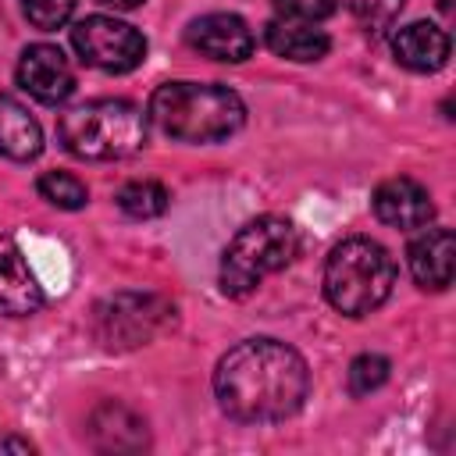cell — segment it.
Segmentation results:
<instances>
[{
  "mask_svg": "<svg viewBox=\"0 0 456 456\" xmlns=\"http://www.w3.org/2000/svg\"><path fill=\"white\" fill-rule=\"evenodd\" d=\"M392 53L410 71H438L449 61V36L431 21H413L395 32Z\"/></svg>",
  "mask_w": 456,
  "mask_h": 456,
  "instance_id": "5bb4252c",
  "label": "cell"
},
{
  "mask_svg": "<svg viewBox=\"0 0 456 456\" xmlns=\"http://www.w3.org/2000/svg\"><path fill=\"white\" fill-rule=\"evenodd\" d=\"M175 324V303L157 292H114L96 303L93 331L103 349L125 353L153 342Z\"/></svg>",
  "mask_w": 456,
  "mask_h": 456,
  "instance_id": "8992f818",
  "label": "cell"
},
{
  "mask_svg": "<svg viewBox=\"0 0 456 456\" xmlns=\"http://www.w3.org/2000/svg\"><path fill=\"white\" fill-rule=\"evenodd\" d=\"M264 43L271 53L285 57V61H296V64H310V61H321L331 46V39L306 25V21H289V18H274L264 25Z\"/></svg>",
  "mask_w": 456,
  "mask_h": 456,
  "instance_id": "9a60e30c",
  "label": "cell"
},
{
  "mask_svg": "<svg viewBox=\"0 0 456 456\" xmlns=\"http://www.w3.org/2000/svg\"><path fill=\"white\" fill-rule=\"evenodd\" d=\"M0 452H32V442L18 435H0Z\"/></svg>",
  "mask_w": 456,
  "mask_h": 456,
  "instance_id": "603a6c76",
  "label": "cell"
},
{
  "mask_svg": "<svg viewBox=\"0 0 456 456\" xmlns=\"http://www.w3.org/2000/svg\"><path fill=\"white\" fill-rule=\"evenodd\" d=\"M100 4H107V7H114V11H132V7H139V4H146V0H100Z\"/></svg>",
  "mask_w": 456,
  "mask_h": 456,
  "instance_id": "cb8c5ba5",
  "label": "cell"
},
{
  "mask_svg": "<svg viewBox=\"0 0 456 456\" xmlns=\"http://www.w3.org/2000/svg\"><path fill=\"white\" fill-rule=\"evenodd\" d=\"M395 285V264L388 249L367 235L342 239L324 264V296L346 317L378 310Z\"/></svg>",
  "mask_w": 456,
  "mask_h": 456,
  "instance_id": "277c9868",
  "label": "cell"
},
{
  "mask_svg": "<svg viewBox=\"0 0 456 456\" xmlns=\"http://www.w3.org/2000/svg\"><path fill=\"white\" fill-rule=\"evenodd\" d=\"M43 306V289L21 253V246L0 235V314L28 317Z\"/></svg>",
  "mask_w": 456,
  "mask_h": 456,
  "instance_id": "8fae6325",
  "label": "cell"
},
{
  "mask_svg": "<svg viewBox=\"0 0 456 456\" xmlns=\"http://www.w3.org/2000/svg\"><path fill=\"white\" fill-rule=\"evenodd\" d=\"M167 200H171L167 189L160 182H153V178H135V182H128V185L118 189V207L128 217H135V221L160 217L167 210Z\"/></svg>",
  "mask_w": 456,
  "mask_h": 456,
  "instance_id": "e0dca14e",
  "label": "cell"
},
{
  "mask_svg": "<svg viewBox=\"0 0 456 456\" xmlns=\"http://www.w3.org/2000/svg\"><path fill=\"white\" fill-rule=\"evenodd\" d=\"M410 260V274L420 289L442 292L452 285V271H456V239L449 228H428L424 235H417L406 249Z\"/></svg>",
  "mask_w": 456,
  "mask_h": 456,
  "instance_id": "7c38bea8",
  "label": "cell"
},
{
  "mask_svg": "<svg viewBox=\"0 0 456 456\" xmlns=\"http://www.w3.org/2000/svg\"><path fill=\"white\" fill-rule=\"evenodd\" d=\"M214 392L232 420L278 424L299 413L310 392V370L292 346L278 338H246L221 356Z\"/></svg>",
  "mask_w": 456,
  "mask_h": 456,
  "instance_id": "6da1fadb",
  "label": "cell"
},
{
  "mask_svg": "<svg viewBox=\"0 0 456 456\" xmlns=\"http://www.w3.org/2000/svg\"><path fill=\"white\" fill-rule=\"evenodd\" d=\"M89 442L100 452H139L146 449V424L121 403H100L89 417Z\"/></svg>",
  "mask_w": 456,
  "mask_h": 456,
  "instance_id": "4fadbf2b",
  "label": "cell"
},
{
  "mask_svg": "<svg viewBox=\"0 0 456 456\" xmlns=\"http://www.w3.org/2000/svg\"><path fill=\"white\" fill-rule=\"evenodd\" d=\"M36 189L57 210H82L89 203V189L75 175H68V171H46V175H39Z\"/></svg>",
  "mask_w": 456,
  "mask_h": 456,
  "instance_id": "ac0fdd59",
  "label": "cell"
},
{
  "mask_svg": "<svg viewBox=\"0 0 456 456\" xmlns=\"http://www.w3.org/2000/svg\"><path fill=\"white\" fill-rule=\"evenodd\" d=\"M370 207H374V217L388 228H399V232H413V228H424L431 217H435V203H431V192L413 182V178H388L374 189L370 196Z\"/></svg>",
  "mask_w": 456,
  "mask_h": 456,
  "instance_id": "30bf717a",
  "label": "cell"
},
{
  "mask_svg": "<svg viewBox=\"0 0 456 456\" xmlns=\"http://www.w3.org/2000/svg\"><path fill=\"white\" fill-rule=\"evenodd\" d=\"M388 381V360L378 353H360L349 363V395H370Z\"/></svg>",
  "mask_w": 456,
  "mask_h": 456,
  "instance_id": "d6986e66",
  "label": "cell"
},
{
  "mask_svg": "<svg viewBox=\"0 0 456 456\" xmlns=\"http://www.w3.org/2000/svg\"><path fill=\"white\" fill-rule=\"evenodd\" d=\"M21 11H25V18H28L36 28L53 32V28H61V25L71 18L75 0H21Z\"/></svg>",
  "mask_w": 456,
  "mask_h": 456,
  "instance_id": "ffe728a7",
  "label": "cell"
},
{
  "mask_svg": "<svg viewBox=\"0 0 456 456\" xmlns=\"http://www.w3.org/2000/svg\"><path fill=\"white\" fill-rule=\"evenodd\" d=\"M342 4L353 11L356 21H363L374 32L388 28L399 18V11H403V0H342Z\"/></svg>",
  "mask_w": 456,
  "mask_h": 456,
  "instance_id": "44dd1931",
  "label": "cell"
},
{
  "mask_svg": "<svg viewBox=\"0 0 456 456\" xmlns=\"http://www.w3.org/2000/svg\"><path fill=\"white\" fill-rule=\"evenodd\" d=\"M71 43L78 57L100 71L125 75L146 61V39L139 28L128 21L107 18V14H89L71 28Z\"/></svg>",
  "mask_w": 456,
  "mask_h": 456,
  "instance_id": "52a82bcc",
  "label": "cell"
},
{
  "mask_svg": "<svg viewBox=\"0 0 456 456\" xmlns=\"http://www.w3.org/2000/svg\"><path fill=\"white\" fill-rule=\"evenodd\" d=\"M57 139L78 160H121L142 150L146 114L128 100H89L61 114Z\"/></svg>",
  "mask_w": 456,
  "mask_h": 456,
  "instance_id": "3957f363",
  "label": "cell"
},
{
  "mask_svg": "<svg viewBox=\"0 0 456 456\" xmlns=\"http://www.w3.org/2000/svg\"><path fill=\"white\" fill-rule=\"evenodd\" d=\"M18 86L39 100V103H64L75 93V71L68 64V57L61 53V46L50 43H32L21 50L18 61Z\"/></svg>",
  "mask_w": 456,
  "mask_h": 456,
  "instance_id": "ba28073f",
  "label": "cell"
},
{
  "mask_svg": "<svg viewBox=\"0 0 456 456\" xmlns=\"http://www.w3.org/2000/svg\"><path fill=\"white\" fill-rule=\"evenodd\" d=\"M146 118L178 142H221L242 128L246 103L217 82H164L153 89Z\"/></svg>",
  "mask_w": 456,
  "mask_h": 456,
  "instance_id": "7a4b0ae2",
  "label": "cell"
},
{
  "mask_svg": "<svg viewBox=\"0 0 456 456\" xmlns=\"http://www.w3.org/2000/svg\"><path fill=\"white\" fill-rule=\"evenodd\" d=\"M271 4H274L278 18L306 21V25H314V21H321L335 11V0H271Z\"/></svg>",
  "mask_w": 456,
  "mask_h": 456,
  "instance_id": "7402d4cb",
  "label": "cell"
},
{
  "mask_svg": "<svg viewBox=\"0 0 456 456\" xmlns=\"http://www.w3.org/2000/svg\"><path fill=\"white\" fill-rule=\"evenodd\" d=\"M296 249H299V235L289 217H278V214L253 217L224 246V256H221L224 296H235V299L249 296L267 274L289 267Z\"/></svg>",
  "mask_w": 456,
  "mask_h": 456,
  "instance_id": "5b68a950",
  "label": "cell"
},
{
  "mask_svg": "<svg viewBox=\"0 0 456 456\" xmlns=\"http://www.w3.org/2000/svg\"><path fill=\"white\" fill-rule=\"evenodd\" d=\"M185 39L192 50H200L210 61H228L239 64L253 53V32L239 14L217 11V14H203L196 21H189Z\"/></svg>",
  "mask_w": 456,
  "mask_h": 456,
  "instance_id": "9c48e42d",
  "label": "cell"
},
{
  "mask_svg": "<svg viewBox=\"0 0 456 456\" xmlns=\"http://www.w3.org/2000/svg\"><path fill=\"white\" fill-rule=\"evenodd\" d=\"M0 153L7 160H36L43 153V128L39 121L11 96H0Z\"/></svg>",
  "mask_w": 456,
  "mask_h": 456,
  "instance_id": "2e32d148",
  "label": "cell"
}]
</instances>
